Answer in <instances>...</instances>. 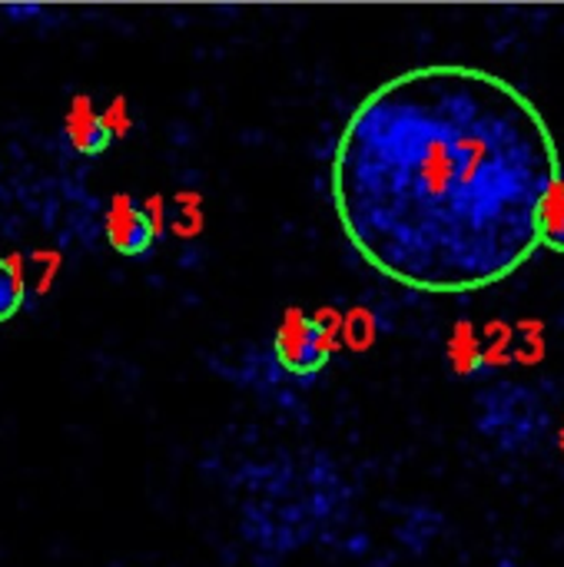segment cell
<instances>
[{
    "label": "cell",
    "instance_id": "6da1fadb",
    "mask_svg": "<svg viewBox=\"0 0 564 567\" xmlns=\"http://www.w3.org/2000/svg\"><path fill=\"white\" fill-rule=\"evenodd\" d=\"M562 179L542 110L465 63L412 66L359 100L332 156L349 246L386 279L435 296L479 292L522 269Z\"/></svg>",
    "mask_w": 564,
    "mask_h": 567
},
{
    "label": "cell",
    "instance_id": "7a4b0ae2",
    "mask_svg": "<svg viewBox=\"0 0 564 567\" xmlns=\"http://www.w3.org/2000/svg\"><path fill=\"white\" fill-rule=\"evenodd\" d=\"M276 359L279 365L296 375H316L322 372V365L329 362L332 349H336V336L329 326H322L319 319H309L302 309H286L279 329H276Z\"/></svg>",
    "mask_w": 564,
    "mask_h": 567
},
{
    "label": "cell",
    "instance_id": "3957f363",
    "mask_svg": "<svg viewBox=\"0 0 564 567\" xmlns=\"http://www.w3.org/2000/svg\"><path fill=\"white\" fill-rule=\"evenodd\" d=\"M160 236V223L130 193H116L106 206V239L120 256H143Z\"/></svg>",
    "mask_w": 564,
    "mask_h": 567
},
{
    "label": "cell",
    "instance_id": "277c9868",
    "mask_svg": "<svg viewBox=\"0 0 564 567\" xmlns=\"http://www.w3.org/2000/svg\"><path fill=\"white\" fill-rule=\"evenodd\" d=\"M63 133H66V143L83 156H100L113 143V133L106 130L103 113L96 110L90 93H76L70 100L66 116H63Z\"/></svg>",
    "mask_w": 564,
    "mask_h": 567
},
{
    "label": "cell",
    "instance_id": "5b68a950",
    "mask_svg": "<svg viewBox=\"0 0 564 567\" xmlns=\"http://www.w3.org/2000/svg\"><path fill=\"white\" fill-rule=\"evenodd\" d=\"M539 239L542 246L564 252V179H558L545 203H542V213H539Z\"/></svg>",
    "mask_w": 564,
    "mask_h": 567
},
{
    "label": "cell",
    "instance_id": "8992f818",
    "mask_svg": "<svg viewBox=\"0 0 564 567\" xmlns=\"http://www.w3.org/2000/svg\"><path fill=\"white\" fill-rule=\"evenodd\" d=\"M449 359H452V369L459 375H472L479 365H482V342L475 339V329L469 322L455 326L452 332V342H449Z\"/></svg>",
    "mask_w": 564,
    "mask_h": 567
},
{
    "label": "cell",
    "instance_id": "52a82bcc",
    "mask_svg": "<svg viewBox=\"0 0 564 567\" xmlns=\"http://www.w3.org/2000/svg\"><path fill=\"white\" fill-rule=\"evenodd\" d=\"M23 306V276L13 259L0 256V322L13 319Z\"/></svg>",
    "mask_w": 564,
    "mask_h": 567
},
{
    "label": "cell",
    "instance_id": "ba28073f",
    "mask_svg": "<svg viewBox=\"0 0 564 567\" xmlns=\"http://www.w3.org/2000/svg\"><path fill=\"white\" fill-rule=\"evenodd\" d=\"M103 123H106V130H110L113 136H123V133L130 130V116H126V100H123V96H116L113 106L103 110Z\"/></svg>",
    "mask_w": 564,
    "mask_h": 567
},
{
    "label": "cell",
    "instance_id": "9c48e42d",
    "mask_svg": "<svg viewBox=\"0 0 564 567\" xmlns=\"http://www.w3.org/2000/svg\"><path fill=\"white\" fill-rule=\"evenodd\" d=\"M558 442H562V455H564V425H562V435H558Z\"/></svg>",
    "mask_w": 564,
    "mask_h": 567
}]
</instances>
